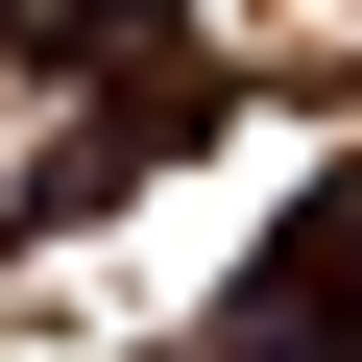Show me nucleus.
Wrapping results in <instances>:
<instances>
[{
	"label": "nucleus",
	"mask_w": 362,
	"mask_h": 362,
	"mask_svg": "<svg viewBox=\"0 0 362 362\" xmlns=\"http://www.w3.org/2000/svg\"><path fill=\"white\" fill-rule=\"evenodd\" d=\"M218 362H362V194H314V218H290V242L242 266Z\"/></svg>",
	"instance_id": "f257e3e1"
},
{
	"label": "nucleus",
	"mask_w": 362,
	"mask_h": 362,
	"mask_svg": "<svg viewBox=\"0 0 362 362\" xmlns=\"http://www.w3.org/2000/svg\"><path fill=\"white\" fill-rule=\"evenodd\" d=\"M194 121H218V49H194V73H145V97H97V121H73L49 169H25V218H97L121 169H169V145H194Z\"/></svg>",
	"instance_id": "f03ea898"
},
{
	"label": "nucleus",
	"mask_w": 362,
	"mask_h": 362,
	"mask_svg": "<svg viewBox=\"0 0 362 362\" xmlns=\"http://www.w3.org/2000/svg\"><path fill=\"white\" fill-rule=\"evenodd\" d=\"M0 25H25V0H0Z\"/></svg>",
	"instance_id": "7ed1b4c3"
}]
</instances>
